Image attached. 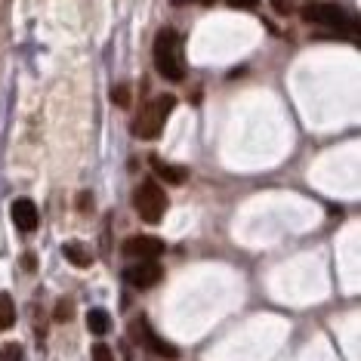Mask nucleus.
I'll return each instance as SVG.
<instances>
[{"label":"nucleus","instance_id":"nucleus-1","mask_svg":"<svg viewBox=\"0 0 361 361\" xmlns=\"http://www.w3.org/2000/svg\"><path fill=\"white\" fill-rule=\"evenodd\" d=\"M154 68L167 80H183L185 65H183V47H179V35L173 28H161L154 37Z\"/></svg>","mask_w":361,"mask_h":361},{"label":"nucleus","instance_id":"nucleus-2","mask_svg":"<svg viewBox=\"0 0 361 361\" xmlns=\"http://www.w3.org/2000/svg\"><path fill=\"white\" fill-rule=\"evenodd\" d=\"M176 109V96H158L152 105H145L142 114L136 118L133 133L139 139H158L164 130V121L170 118V111Z\"/></svg>","mask_w":361,"mask_h":361},{"label":"nucleus","instance_id":"nucleus-3","mask_svg":"<svg viewBox=\"0 0 361 361\" xmlns=\"http://www.w3.org/2000/svg\"><path fill=\"white\" fill-rule=\"evenodd\" d=\"M133 207L139 213V219H145V223H161L164 210H167V195H164V188L158 183H142L133 195Z\"/></svg>","mask_w":361,"mask_h":361},{"label":"nucleus","instance_id":"nucleus-4","mask_svg":"<svg viewBox=\"0 0 361 361\" xmlns=\"http://www.w3.org/2000/svg\"><path fill=\"white\" fill-rule=\"evenodd\" d=\"M300 16L309 25H322V28H334V31H346L352 25L349 16L336 4H309V6H302Z\"/></svg>","mask_w":361,"mask_h":361},{"label":"nucleus","instance_id":"nucleus-5","mask_svg":"<svg viewBox=\"0 0 361 361\" xmlns=\"http://www.w3.org/2000/svg\"><path fill=\"white\" fill-rule=\"evenodd\" d=\"M124 278H127L130 287H136V290H149V287H154L164 278V269L154 259H139L136 266L127 269Z\"/></svg>","mask_w":361,"mask_h":361},{"label":"nucleus","instance_id":"nucleus-6","mask_svg":"<svg viewBox=\"0 0 361 361\" xmlns=\"http://www.w3.org/2000/svg\"><path fill=\"white\" fill-rule=\"evenodd\" d=\"M164 253V244L158 238H145V235H136V238H127L124 241V257H133V259H158Z\"/></svg>","mask_w":361,"mask_h":361},{"label":"nucleus","instance_id":"nucleus-7","mask_svg":"<svg viewBox=\"0 0 361 361\" xmlns=\"http://www.w3.org/2000/svg\"><path fill=\"white\" fill-rule=\"evenodd\" d=\"M13 223H16V228H22V232H35V228H37V207H35V201H28V198L13 201Z\"/></svg>","mask_w":361,"mask_h":361},{"label":"nucleus","instance_id":"nucleus-8","mask_svg":"<svg viewBox=\"0 0 361 361\" xmlns=\"http://www.w3.org/2000/svg\"><path fill=\"white\" fill-rule=\"evenodd\" d=\"M133 334H136L142 343H149V346L158 352L161 358H176V349L170 346V343H164L161 336H154V334H152V327H149V322H142V318H139V322L133 324Z\"/></svg>","mask_w":361,"mask_h":361},{"label":"nucleus","instance_id":"nucleus-9","mask_svg":"<svg viewBox=\"0 0 361 361\" xmlns=\"http://www.w3.org/2000/svg\"><path fill=\"white\" fill-rule=\"evenodd\" d=\"M62 257L71 262V266H78V269H87L90 262H93V253H90L80 241H68V244H62Z\"/></svg>","mask_w":361,"mask_h":361},{"label":"nucleus","instance_id":"nucleus-10","mask_svg":"<svg viewBox=\"0 0 361 361\" xmlns=\"http://www.w3.org/2000/svg\"><path fill=\"white\" fill-rule=\"evenodd\" d=\"M152 167L158 170V176L164 179V183H170V185H183L185 176H188L183 167H176V164H164L161 158H152Z\"/></svg>","mask_w":361,"mask_h":361},{"label":"nucleus","instance_id":"nucleus-11","mask_svg":"<svg viewBox=\"0 0 361 361\" xmlns=\"http://www.w3.org/2000/svg\"><path fill=\"white\" fill-rule=\"evenodd\" d=\"M87 327H90V334H96V336L109 334V327H111L109 312H105V309H90L87 312Z\"/></svg>","mask_w":361,"mask_h":361},{"label":"nucleus","instance_id":"nucleus-12","mask_svg":"<svg viewBox=\"0 0 361 361\" xmlns=\"http://www.w3.org/2000/svg\"><path fill=\"white\" fill-rule=\"evenodd\" d=\"M13 324H16V306L10 293H0V331H10Z\"/></svg>","mask_w":361,"mask_h":361},{"label":"nucleus","instance_id":"nucleus-13","mask_svg":"<svg viewBox=\"0 0 361 361\" xmlns=\"http://www.w3.org/2000/svg\"><path fill=\"white\" fill-rule=\"evenodd\" d=\"M71 315H75V302H71V300H59V302H56V312H53L56 322H71Z\"/></svg>","mask_w":361,"mask_h":361},{"label":"nucleus","instance_id":"nucleus-14","mask_svg":"<svg viewBox=\"0 0 361 361\" xmlns=\"http://www.w3.org/2000/svg\"><path fill=\"white\" fill-rule=\"evenodd\" d=\"M0 361H25L19 343H6V346H0Z\"/></svg>","mask_w":361,"mask_h":361},{"label":"nucleus","instance_id":"nucleus-15","mask_svg":"<svg viewBox=\"0 0 361 361\" xmlns=\"http://www.w3.org/2000/svg\"><path fill=\"white\" fill-rule=\"evenodd\" d=\"M111 102H114V105H121V109H127V105H130V87H127V84L114 87V93H111Z\"/></svg>","mask_w":361,"mask_h":361},{"label":"nucleus","instance_id":"nucleus-16","mask_svg":"<svg viewBox=\"0 0 361 361\" xmlns=\"http://www.w3.org/2000/svg\"><path fill=\"white\" fill-rule=\"evenodd\" d=\"M93 361H114L111 358V349L102 346V343H99V346H93Z\"/></svg>","mask_w":361,"mask_h":361},{"label":"nucleus","instance_id":"nucleus-17","mask_svg":"<svg viewBox=\"0 0 361 361\" xmlns=\"http://www.w3.org/2000/svg\"><path fill=\"white\" fill-rule=\"evenodd\" d=\"M228 6H235V10H257L259 0H228Z\"/></svg>","mask_w":361,"mask_h":361},{"label":"nucleus","instance_id":"nucleus-18","mask_svg":"<svg viewBox=\"0 0 361 361\" xmlns=\"http://www.w3.org/2000/svg\"><path fill=\"white\" fill-rule=\"evenodd\" d=\"M22 266H25V272H35V266H37L35 253H25V259H22Z\"/></svg>","mask_w":361,"mask_h":361},{"label":"nucleus","instance_id":"nucleus-19","mask_svg":"<svg viewBox=\"0 0 361 361\" xmlns=\"http://www.w3.org/2000/svg\"><path fill=\"white\" fill-rule=\"evenodd\" d=\"M272 4H275L278 13H290V4H287V0H272Z\"/></svg>","mask_w":361,"mask_h":361},{"label":"nucleus","instance_id":"nucleus-20","mask_svg":"<svg viewBox=\"0 0 361 361\" xmlns=\"http://www.w3.org/2000/svg\"><path fill=\"white\" fill-rule=\"evenodd\" d=\"M201 4H213V0H201Z\"/></svg>","mask_w":361,"mask_h":361}]
</instances>
